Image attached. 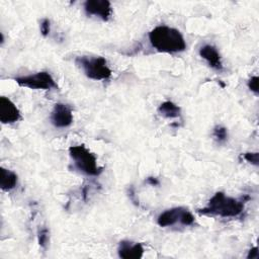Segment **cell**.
I'll use <instances>...</instances> for the list:
<instances>
[{
    "instance_id": "obj_1",
    "label": "cell",
    "mask_w": 259,
    "mask_h": 259,
    "mask_svg": "<svg viewBox=\"0 0 259 259\" xmlns=\"http://www.w3.org/2000/svg\"><path fill=\"white\" fill-rule=\"evenodd\" d=\"M248 199L249 196L235 198L227 195L223 191H218L210 197L207 204L197 211L204 215L235 219L242 215L245 209V202Z\"/></svg>"
},
{
    "instance_id": "obj_2",
    "label": "cell",
    "mask_w": 259,
    "mask_h": 259,
    "mask_svg": "<svg viewBox=\"0 0 259 259\" xmlns=\"http://www.w3.org/2000/svg\"><path fill=\"white\" fill-rule=\"evenodd\" d=\"M149 41L153 49L163 54H179L186 50L183 34L175 27L159 24L150 30Z\"/></svg>"
},
{
    "instance_id": "obj_3",
    "label": "cell",
    "mask_w": 259,
    "mask_h": 259,
    "mask_svg": "<svg viewBox=\"0 0 259 259\" xmlns=\"http://www.w3.org/2000/svg\"><path fill=\"white\" fill-rule=\"evenodd\" d=\"M69 155L74 168L79 172L88 176H99L103 172V167L97 164L96 156L84 145L71 146Z\"/></svg>"
},
{
    "instance_id": "obj_4",
    "label": "cell",
    "mask_w": 259,
    "mask_h": 259,
    "mask_svg": "<svg viewBox=\"0 0 259 259\" xmlns=\"http://www.w3.org/2000/svg\"><path fill=\"white\" fill-rule=\"evenodd\" d=\"M75 64L83 71L87 78L94 81H105L112 75L106 59L101 56H78L75 58Z\"/></svg>"
},
{
    "instance_id": "obj_5",
    "label": "cell",
    "mask_w": 259,
    "mask_h": 259,
    "mask_svg": "<svg viewBox=\"0 0 259 259\" xmlns=\"http://www.w3.org/2000/svg\"><path fill=\"white\" fill-rule=\"evenodd\" d=\"M13 80L20 86L33 90H51L58 88L54 77L47 71H39L34 74L18 76Z\"/></svg>"
},
{
    "instance_id": "obj_6",
    "label": "cell",
    "mask_w": 259,
    "mask_h": 259,
    "mask_svg": "<svg viewBox=\"0 0 259 259\" xmlns=\"http://www.w3.org/2000/svg\"><path fill=\"white\" fill-rule=\"evenodd\" d=\"M83 8L86 15L97 17L103 21L109 20L112 15L111 3L108 0H87L84 2Z\"/></svg>"
},
{
    "instance_id": "obj_7",
    "label": "cell",
    "mask_w": 259,
    "mask_h": 259,
    "mask_svg": "<svg viewBox=\"0 0 259 259\" xmlns=\"http://www.w3.org/2000/svg\"><path fill=\"white\" fill-rule=\"evenodd\" d=\"M51 122L57 128H65L73 123L74 117L70 105L58 102L51 112Z\"/></svg>"
},
{
    "instance_id": "obj_8",
    "label": "cell",
    "mask_w": 259,
    "mask_h": 259,
    "mask_svg": "<svg viewBox=\"0 0 259 259\" xmlns=\"http://www.w3.org/2000/svg\"><path fill=\"white\" fill-rule=\"evenodd\" d=\"M21 119V113L15 103L8 97H0V121L11 124Z\"/></svg>"
},
{
    "instance_id": "obj_9",
    "label": "cell",
    "mask_w": 259,
    "mask_h": 259,
    "mask_svg": "<svg viewBox=\"0 0 259 259\" xmlns=\"http://www.w3.org/2000/svg\"><path fill=\"white\" fill-rule=\"evenodd\" d=\"M144 246L139 242L122 240L117 247V255L122 259H140L144 256Z\"/></svg>"
},
{
    "instance_id": "obj_10",
    "label": "cell",
    "mask_w": 259,
    "mask_h": 259,
    "mask_svg": "<svg viewBox=\"0 0 259 259\" xmlns=\"http://www.w3.org/2000/svg\"><path fill=\"white\" fill-rule=\"evenodd\" d=\"M198 54L207 63V65L210 68H212L217 71L223 70L224 66H223L222 56H221L219 50L214 46H212L210 44H205L199 48Z\"/></svg>"
},
{
    "instance_id": "obj_11",
    "label": "cell",
    "mask_w": 259,
    "mask_h": 259,
    "mask_svg": "<svg viewBox=\"0 0 259 259\" xmlns=\"http://www.w3.org/2000/svg\"><path fill=\"white\" fill-rule=\"evenodd\" d=\"M183 208L184 207L182 206H176L162 211L157 218L158 226H160L161 228H167L179 223Z\"/></svg>"
},
{
    "instance_id": "obj_12",
    "label": "cell",
    "mask_w": 259,
    "mask_h": 259,
    "mask_svg": "<svg viewBox=\"0 0 259 259\" xmlns=\"http://www.w3.org/2000/svg\"><path fill=\"white\" fill-rule=\"evenodd\" d=\"M18 183V176L12 170L1 168V178L0 187L3 191H10L16 187Z\"/></svg>"
},
{
    "instance_id": "obj_13",
    "label": "cell",
    "mask_w": 259,
    "mask_h": 259,
    "mask_svg": "<svg viewBox=\"0 0 259 259\" xmlns=\"http://www.w3.org/2000/svg\"><path fill=\"white\" fill-rule=\"evenodd\" d=\"M158 113L165 118H177L181 114V108L173 101L166 100L162 102L157 109Z\"/></svg>"
},
{
    "instance_id": "obj_14",
    "label": "cell",
    "mask_w": 259,
    "mask_h": 259,
    "mask_svg": "<svg viewBox=\"0 0 259 259\" xmlns=\"http://www.w3.org/2000/svg\"><path fill=\"white\" fill-rule=\"evenodd\" d=\"M212 137L217 143H219V144L225 143L229 138L227 127H225L224 125H221V124L215 125L212 131Z\"/></svg>"
},
{
    "instance_id": "obj_15",
    "label": "cell",
    "mask_w": 259,
    "mask_h": 259,
    "mask_svg": "<svg viewBox=\"0 0 259 259\" xmlns=\"http://www.w3.org/2000/svg\"><path fill=\"white\" fill-rule=\"evenodd\" d=\"M195 223V218L194 215L192 214L191 211H189L187 208H183L182 210V213H181V217H180V222L179 224L184 226V227H189V226H192L194 225Z\"/></svg>"
},
{
    "instance_id": "obj_16",
    "label": "cell",
    "mask_w": 259,
    "mask_h": 259,
    "mask_svg": "<svg viewBox=\"0 0 259 259\" xmlns=\"http://www.w3.org/2000/svg\"><path fill=\"white\" fill-rule=\"evenodd\" d=\"M49 238H50V232L48 228H41L38 230L37 233V240H38V244L40 247L46 248L48 243H49Z\"/></svg>"
},
{
    "instance_id": "obj_17",
    "label": "cell",
    "mask_w": 259,
    "mask_h": 259,
    "mask_svg": "<svg viewBox=\"0 0 259 259\" xmlns=\"http://www.w3.org/2000/svg\"><path fill=\"white\" fill-rule=\"evenodd\" d=\"M241 156L245 161H247L251 165L258 166V164H259V154H258V152H247V153L242 154Z\"/></svg>"
},
{
    "instance_id": "obj_18",
    "label": "cell",
    "mask_w": 259,
    "mask_h": 259,
    "mask_svg": "<svg viewBox=\"0 0 259 259\" xmlns=\"http://www.w3.org/2000/svg\"><path fill=\"white\" fill-rule=\"evenodd\" d=\"M247 86H248V88L251 92H253L254 94L257 95L258 92H259V89H258L259 88V78H258V76H252L248 80Z\"/></svg>"
},
{
    "instance_id": "obj_19",
    "label": "cell",
    "mask_w": 259,
    "mask_h": 259,
    "mask_svg": "<svg viewBox=\"0 0 259 259\" xmlns=\"http://www.w3.org/2000/svg\"><path fill=\"white\" fill-rule=\"evenodd\" d=\"M40 33L42 36H48L51 31V21L48 18H44L39 24Z\"/></svg>"
},
{
    "instance_id": "obj_20",
    "label": "cell",
    "mask_w": 259,
    "mask_h": 259,
    "mask_svg": "<svg viewBox=\"0 0 259 259\" xmlns=\"http://www.w3.org/2000/svg\"><path fill=\"white\" fill-rule=\"evenodd\" d=\"M259 257V251H258V247L255 246L253 248H251L248 252V255H247V258L248 259H258Z\"/></svg>"
},
{
    "instance_id": "obj_21",
    "label": "cell",
    "mask_w": 259,
    "mask_h": 259,
    "mask_svg": "<svg viewBox=\"0 0 259 259\" xmlns=\"http://www.w3.org/2000/svg\"><path fill=\"white\" fill-rule=\"evenodd\" d=\"M146 183H148L149 185L151 186H158L160 184V181L158 178L156 177H153V176H150L146 179Z\"/></svg>"
}]
</instances>
